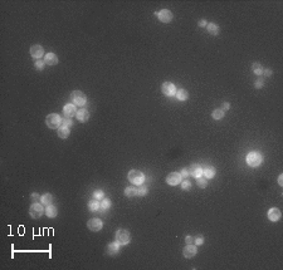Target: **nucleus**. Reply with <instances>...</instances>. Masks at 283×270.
<instances>
[{
	"instance_id": "f257e3e1",
	"label": "nucleus",
	"mask_w": 283,
	"mask_h": 270,
	"mask_svg": "<svg viewBox=\"0 0 283 270\" xmlns=\"http://www.w3.org/2000/svg\"><path fill=\"white\" fill-rule=\"evenodd\" d=\"M127 179L133 185H142L145 181V175L140 170H131L127 175Z\"/></svg>"
},
{
	"instance_id": "f03ea898",
	"label": "nucleus",
	"mask_w": 283,
	"mask_h": 270,
	"mask_svg": "<svg viewBox=\"0 0 283 270\" xmlns=\"http://www.w3.org/2000/svg\"><path fill=\"white\" fill-rule=\"evenodd\" d=\"M45 123L52 129H58L59 126H61V123H62V118L57 113H50L45 118Z\"/></svg>"
},
{
	"instance_id": "7ed1b4c3",
	"label": "nucleus",
	"mask_w": 283,
	"mask_h": 270,
	"mask_svg": "<svg viewBox=\"0 0 283 270\" xmlns=\"http://www.w3.org/2000/svg\"><path fill=\"white\" fill-rule=\"evenodd\" d=\"M71 98H72V103L76 106H85L87 102V97L82 91H73L71 93Z\"/></svg>"
},
{
	"instance_id": "20e7f679",
	"label": "nucleus",
	"mask_w": 283,
	"mask_h": 270,
	"mask_svg": "<svg viewBox=\"0 0 283 270\" xmlns=\"http://www.w3.org/2000/svg\"><path fill=\"white\" fill-rule=\"evenodd\" d=\"M247 162L252 167H258L263 162V156L259 152H249L247 156Z\"/></svg>"
},
{
	"instance_id": "39448f33",
	"label": "nucleus",
	"mask_w": 283,
	"mask_h": 270,
	"mask_svg": "<svg viewBox=\"0 0 283 270\" xmlns=\"http://www.w3.org/2000/svg\"><path fill=\"white\" fill-rule=\"evenodd\" d=\"M131 240V236H130V233L125 229H120V230L116 231V241L118 242L120 245H126L128 244Z\"/></svg>"
},
{
	"instance_id": "423d86ee",
	"label": "nucleus",
	"mask_w": 283,
	"mask_h": 270,
	"mask_svg": "<svg viewBox=\"0 0 283 270\" xmlns=\"http://www.w3.org/2000/svg\"><path fill=\"white\" fill-rule=\"evenodd\" d=\"M161 91H163V93L165 96L171 97V96H175V93H176V87H175V84H172L171 82H165V83H163V86H161Z\"/></svg>"
},
{
	"instance_id": "0eeeda50",
	"label": "nucleus",
	"mask_w": 283,
	"mask_h": 270,
	"mask_svg": "<svg viewBox=\"0 0 283 270\" xmlns=\"http://www.w3.org/2000/svg\"><path fill=\"white\" fill-rule=\"evenodd\" d=\"M43 212H44V209L40 204H33L29 209V214L33 219H39L43 215Z\"/></svg>"
},
{
	"instance_id": "6e6552de",
	"label": "nucleus",
	"mask_w": 283,
	"mask_h": 270,
	"mask_svg": "<svg viewBox=\"0 0 283 270\" xmlns=\"http://www.w3.org/2000/svg\"><path fill=\"white\" fill-rule=\"evenodd\" d=\"M156 15L159 18L160 21L163 23H170L172 20V13L169 10V9H163L160 10L159 13H156Z\"/></svg>"
},
{
	"instance_id": "1a4fd4ad",
	"label": "nucleus",
	"mask_w": 283,
	"mask_h": 270,
	"mask_svg": "<svg viewBox=\"0 0 283 270\" xmlns=\"http://www.w3.org/2000/svg\"><path fill=\"white\" fill-rule=\"evenodd\" d=\"M87 226H88V229L89 230H92V231H100L101 229H102V226H103V222H102V220H100V219H91L88 222H87Z\"/></svg>"
},
{
	"instance_id": "9d476101",
	"label": "nucleus",
	"mask_w": 283,
	"mask_h": 270,
	"mask_svg": "<svg viewBox=\"0 0 283 270\" xmlns=\"http://www.w3.org/2000/svg\"><path fill=\"white\" fill-rule=\"evenodd\" d=\"M30 56L34 58V59H40L43 56H44V49L42 45L39 44H35L30 48Z\"/></svg>"
},
{
	"instance_id": "9b49d317",
	"label": "nucleus",
	"mask_w": 283,
	"mask_h": 270,
	"mask_svg": "<svg viewBox=\"0 0 283 270\" xmlns=\"http://www.w3.org/2000/svg\"><path fill=\"white\" fill-rule=\"evenodd\" d=\"M180 181H181V175L179 172H171V173L167 175V177H166V182L169 185H172V186L179 185Z\"/></svg>"
},
{
	"instance_id": "f8f14e48",
	"label": "nucleus",
	"mask_w": 283,
	"mask_h": 270,
	"mask_svg": "<svg viewBox=\"0 0 283 270\" xmlns=\"http://www.w3.org/2000/svg\"><path fill=\"white\" fill-rule=\"evenodd\" d=\"M77 107H76V104H73V103H68V104H65L64 107H63V113H64V116L65 117H73V116H76L77 114Z\"/></svg>"
},
{
	"instance_id": "ddd939ff",
	"label": "nucleus",
	"mask_w": 283,
	"mask_h": 270,
	"mask_svg": "<svg viewBox=\"0 0 283 270\" xmlns=\"http://www.w3.org/2000/svg\"><path fill=\"white\" fill-rule=\"evenodd\" d=\"M196 253H198V249L193 244H187V246H185L184 250H183L184 256H185V258H187V259H190V258H193V256H195Z\"/></svg>"
},
{
	"instance_id": "4468645a",
	"label": "nucleus",
	"mask_w": 283,
	"mask_h": 270,
	"mask_svg": "<svg viewBox=\"0 0 283 270\" xmlns=\"http://www.w3.org/2000/svg\"><path fill=\"white\" fill-rule=\"evenodd\" d=\"M77 119L79 121V122H87V121L89 119V112L86 110V108H81V110L77 111V114H76Z\"/></svg>"
},
{
	"instance_id": "2eb2a0df",
	"label": "nucleus",
	"mask_w": 283,
	"mask_h": 270,
	"mask_svg": "<svg viewBox=\"0 0 283 270\" xmlns=\"http://www.w3.org/2000/svg\"><path fill=\"white\" fill-rule=\"evenodd\" d=\"M281 216H282L281 210L277 209V207H273V209H271L268 211V219L271 221H278L281 219Z\"/></svg>"
},
{
	"instance_id": "dca6fc26",
	"label": "nucleus",
	"mask_w": 283,
	"mask_h": 270,
	"mask_svg": "<svg viewBox=\"0 0 283 270\" xmlns=\"http://www.w3.org/2000/svg\"><path fill=\"white\" fill-rule=\"evenodd\" d=\"M44 62L48 65H56L58 63V58H57V56L54 53H48V54L44 56Z\"/></svg>"
},
{
	"instance_id": "f3484780",
	"label": "nucleus",
	"mask_w": 283,
	"mask_h": 270,
	"mask_svg": "<svg viewBox=\"0 0 283 270\" xmlns=\"http://www.w3.org/2000/svg\"><path fill=\"white\" fill-rule=\"evenodd\" d=\"M189 173H190V176H193V177H199V176H201V173H203V168H201L199 165L194 164L190 167V170H189Z\"/></svg>"
},
{
	"instance_id": "a211bd4d",
	"label": "nucleus",
	"mask_w": 283,
	"mask_h": 270,
	"mask_svg": "<svg viewBox=\"0 0 283 270\" xmlns=\"http://www.w3.org/2000/svg\"><path fill=\"white\" fill-rule=\"evenodd\" d=\"M120 251V244L116 241V242H110L108 245H107V253L110 255H116L117 253Z\"/></svg>"
},
{
	"instance_id": "6ab92c4d",
	"label": "nucleus",
	"mask_w": 283,
	"mask_h": 270,
	"mask_svg": "<svg viewBox=\"0 0 283 270\" xmlns=\"http://www.w3.org/2000/svg\"><path fill=\"white\" fill-rule=\"evenodd\" d=\"M203 173H204L205 179H213L215 176V168L213 166H205L203 168Z\"/></svg>"
},
{
	"instance_id": "aec40b11",
	"label": "nucleus",
	"mask_w": 283,
	"mask_h": 270,
	"mask_svg": "<svg viewBox=\"0 0 283 270\" xmlns=\"http://www.w3.org/2000/svg\"><path fill=\"white\" fill-rule=\"evenodd\" d=\"M45 214H47L48 218L53 219V218H56V216H57L58 210H57V207H56L54 205H49V206L47 207V210H45Z\"/></svg>"
},
{
	"instance_id": "412c9836",
	"label": "nucleus",
	"mask_w": 283,
	"mask_h": 270,
	"mask_svg": "<svg viewBox=\"0 0 283 270\" xmlns=\"http://www.w3.org/2000/svg\"><path fill=\"white\" fill-rule=\"evenodd\" d=\"M175 96H176V98L179 101H186L189 97V93L185 89H179V91H176V93H175Z\"/></svg>"
},
{
	"instance_id": "4be33fe9",
	"label": "nucleus",
	"mask_w": 283,
	"mask_h": 270,
	"mask_svg": "<svg viewBox=\"0 0 283 270\" xmlns=\"http://www.w3.org/2000/svg\"><path fill=\"white\" fill-rule=\"evenodd\" d=\"M206 28H208V32L211 34V35H217L219 33V26L215 24V23H210L206 25Z\"/></svg>"
},
{
	"instance_id": "5701e85b",
	"label": "nucleus",
	"mask_w": 283,
	"mask_h": 270,
	"mask_svg": "<svg viewBox=\"0 0 283 270\" xmlns=\"http://www.w3.org/2000/svg\"><path fill=\"white\" fill-rule=\"evenodd\" d=\"M88 209L91 210V211H97V210H100L101 209V204L98 202V200H92V201H89L88 202Z\"/></svg>"
},
{
	"instance_id": "b1692460",
	"label": "nucleus",
	"mask_w": 283,
	"mask_h": 270,
	"mask_svg": "<svg viewBox=\"0 0 283 270\" xmlns=\"http://www.w3.org/2000/svg\"><path fill=\"white\" fill-rule=\"evenodd\" d=\"M58 136L61 138H67L69 136V128H67V127H59L58 128Z\"/></svg>"
},
{
	"instance_id": "393cba45",
	"label": "nucleus",
	"mask_w": 283,
	"mask_h": 270,
	"mask_svg": "<svg viewBox=\"0 0 283 270\" xmlns=\"http://www.w3.org/2000/svg\"><path fill=\"white\" fill-rule=\"evenodd\" d=\"M137 195V190L135 187H132V186H130V187H126L125 188V196H127V197H133V196H136Z\"/></svg>"
},
{
	"instance_id": "a878e982",
	"label": "nucleus",
	"mask_w": 283,
	"mask_h": 270,
	"mask_svg": "<svg viewBox=\"0 0 283 270\" xmlns=\"http://www.w3.org/2000/svg\"><path fill=\"white\" fill-rule=\"evenodd\" d=\"M40 200H42V204H44V205H52L53 196L50 194H45V195H43L42 197H40Z\"/></svg>"
},
{
	"instance_id": "bb28decb",
	"label": "nucleus",
	"mask_w": 283,
	"mask_h": 270,
	"mask_svg": "<svg viewBox=\"0 0 283 270\" xmlns=\"http://www.w3.org/2000/svg\"><path fill=\"white\" fill-rule=\"evenodd\" d=\"M252 69H253V72L257 74V75H261V74L263 73V67H262L259 63H254V64L252 65Z\"/></svg>"
},
{
	"instance_id": "cd10ccee",
	"label": "nucleus",
	"mask_w": 283,
	"mask_h": 270,
	"mask_svg": "<svg viewBox=\"0 0 283 270\" xmlns=\"http://www.w3.org/2000/svg\"><path fill=\"white\" fill-rule=\"evenodd\" d=\"M62 126H63V127H67V128H71V127L73 126V121H72V118H69V117H64V118L62 119Z\"/></svg>"
},
{
	"instance_id": "c85d7f7f",
	"label": "nucleus",
	"mask_w": 283,
	"mask_h": 270,
	"mask_svg": "<svg viewBox=\"0 0 283 270\" xmlns=\"http://www.w3.org/2000/svg\"><path fill=\"white\" fill-rule=\"evenodd\" d=\"M196 183H198V186H199V187L204 188V187H206V185H208V181H206V179H205V177H201V176H199V177H196Z\"/></svg>"
},
{
	"instance_id": "c756f323",
	"label": "nucleus",
	"mask_w": 283,
	"mask_h": 270,
	"mask_svg": "<svg viewBox=\"0 0 283 270\" xmlns=\"http://www.w3.org/2000/svg\"><path fill=\"white\" fill-rule=\"evenodd\" d=\"M211 116L214 119H222L224 117V111L223 110H215V111H213Z\"/></svg>"
},
{
	"instance_id": "7c9ffc66",
	"label": "nucleus",
	"mask_w": 283,
	"mask_h": 270,
	"mask_svg": "<svg viewBox=\"0 0 283 270\" xmlns=\"http://www.w3.org/2000/svg\"><path fill=\"white\" fill-rule=\"evenodd\" d=\"M110 207H111V200H110V199H102L101 209H102V210H108Z\"/></svg>"
},
{
	"instance_id": "2f4dec72",
	"label": "nucleus",
	"mask_w": 283,
	"mask_h": 270,
	"mask_svg": "<svg viewBox=\"0 0 283 270\" xmlns=\"http://www.w3.org/2000/svg\"><path fill=\"white\" fill-rule=\"evenodd\" d=\"M44 64H45V62H44V60H42V59H37L34 65H35V68H37L38 71H42V69H44V67H45Z\"/></svg>"
},
{
	"instance_id": "473e14b6",
	"label": "nucleus",
	"mask_w": 283,
	"mask_h": 270,
	"mask_svg": "<svg viewBox=\"0 0 283 270\" xmlns=\"http://www.w3.org/2000/svg\"><path fill=\"white\" fill-rule=\"evenodd\" d=\"M137 190V195L139 196H145L147 194V187L146 186H140L139 188H136Z\"/></svg>"
},
{
	"instance_id": "72a5a7b5",
	"label": "nucleus",
	"mask_w": 283,
	"mask_h": 270,
	"mask_svg": "<svg viewBox=\"0 0 283 270\" xmlns=\"http://www.w3.org/2000/svg\"><path fill=\"white\" fill-rule=\"evenodd\" d=\"M93 196H94V199H96V200H102L104 195H103V191H101V190H97V191H94Z\"/></svg>"
},
{
	"instance_id": "f704fd0d",
	"label": "nucleus",
	"mask_w": 283,
	"mask_h": 270,
	"mask_svg": "<svg viewBox=\"0 0 283 270\" xmlns=\"http://www.w3.org/2000/svg\"><path fill=\"white\" fill-rule=\"evenodd\" d=\"M181 187H183V190H190V187H191V182L189 181V180H185V181L183 182Z\"/></svg>"
},
{
	"instance_id": "c9c22d12",
	"label": "nucleus",
	"mask_w": 283,
	"mask_h": 270,
	"mask_svg": "<svg viewBox=\"0 0 283 270\" xmlns=\"http://www.w3.org/2000/svg\"><path fill=\"white\" fill-rule=\"evenodd\" d=\"M194 241H195V245H201L204 242V237L201 236V235H198L195 239H194Z\"/></svg>"
},
{
	"instance_id": "e433bc0d",
	"label": "nucleus",
	"mask_w": 283,
	"mask_h": 270,
	"mask_svg": "<svg viewBox=\"0 0 283 270\" xmlns=\"http://www.w3.org/2000/svg\"><path fill=\"white\" fill-rule=\"evenodd\" d=\"M180 175H181V177H184V179H186V177L190 176V173H189V170H187V168H183L181 172H180Z\"/></svg>"
},
{
	"instance_id": "4c0bfd02",
	"label": "nucleus",
	"mask_w": 283,
	"mask_h": 270,
	"mask_svg": "<svg viewBox=\"0 0 283 270\" xmlns=\"http://www.w3.org/2000/svg\"><path fill=\"white\" fill-rule=\"evenodd\" d=\"M185 241H186V244H193V242H194V237L191 235H187L186 239H185Z\"/></svg>"
},
{
	"instance_id": "58836bf2",
	"label": "nucleus",
	"mask_w": 283,
	"mask_h": 270,
	"mask_svg": "<svg viewBox=\"0 0 283 270\" xmlns=\"http://www.w3.org/2000/svg\"><path fill=\"white\" fill-rule=\"evenodd\" d=\"M263 86H264L263 80H257V82H255V88H262Z\"/></svg>"
},
{
	"instance_id": "ea45409f",
	"label": "nucleus",
	"mask_w": 283,
	"mask_h": 270,
	"mask_svg": "<svg viewBox=\"0 0 283 270\" xmlns=\"http://www.w3.org/2000/svg\"><path fill=\"white\" fill-rule=\"evenodd\" d=\"M208 24H206V21L204 20V19H201V20H199V26H201V28H203V26H206Z\"/></svg>"
},
{
	"instance_id": "a19ab883",
	"label": "nucleus",
	"mask_w": 283,
	"mask_h": 270,
	"mask_svg": "<svg viewBox=\"0 0 283 270\" xmlns=\"http://www.w3.org/2000/svg\"><path fill=\"white\" fill-rule=\"evenodd\" d=\"M278 183L281 186H283V175H279V177H278Z\"/></svg>"
},
{
	"instance_id": "79ce46f5",
	"label": "nucleus",
	"mask_w": 283,
	"mask_h": 270,
	"mask_svg": "<svg viewBox=\"0 0 283 270\" xmlns=\"http://www.w3.org/2000/svg\"><path fill=\"white\" fill-rule=\"evenodd\" d=\"M263 72H264V74H265L267 77H269V75L272 74V71H271V69H265V71H263Z\"/></svg>"
},
{
	"instance_id": "37998d69",
	"label": "nucleus",
	"mask_w": 283,
	"mask_h": 270,
	"mask_svg": "<svg viewBox=\"0 0 283 270\" xmlns=\"http://www.w3.org/2000/svg\"><path fill=\"white\" fill-rule=\"evenodd\" d=\"M30 197L35 201V200H38V199H39V195H38V194H32V196H30Z\"/></svg>"
},
{
	"instance_id": "c03bdc74",
	"label": "nucleus",
	"mask_w": 283,
	"mask_h": 270,
	"mask_svg": "<svg viewBox=\"0 0 283 270\" xmlns=\"http://www.w3.org/2000/svg\"><path fill=\"white\" fill-rule=\"evenodd\" d=\"M223 106H224V108H225V110H229V108H230V104H229L228 102H225Z\"/></svg>"
}]
</instances>
